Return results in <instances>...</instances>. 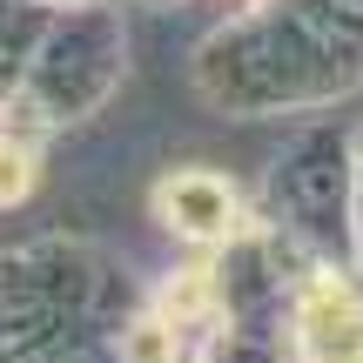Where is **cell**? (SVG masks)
Here are the masks:
<instances>
[{"label": "cell", "instance_id": "cell-1", "mask_svg": "<svg viewBox=\"0 0 363 363\" xmlns=\"http://www.w3.org/2000/svg\"><path fill=\"white\" fill-rule=\"evenodd\" d=\"M155 208L162 222H169L175 235H189V242H222V235L235 229V189L222 175L208 169H182L155 189Z\"/></svg>", "mask_w": 363, "mask_h": 363}, {"label": "cell", "instance_id": "cell-2", "mask_svg": "<svg viewBox=\"0 0 363 363\" xmlns=\"http://www.w3.org/2000/svg\"><path fill=\"white\" fill-rule=\"evenodd\" d=\"M296 330H303V350L316 363H363V303L337 276H316L310 283Z\"/></svg>", "mask_w": 363, "mask_h": 363}, {"label": "cell", "instance_id": "cell-3", "mask_svg": "<svg viewBox=\"0 0 363 363\" xmlns=\"http://www.w3.org/2000/svg\"><path fill=\"white\" fill-rule=\"evenodd\" d=\"M121 357H128V363H175V357H182V337H175L169 316H148V323H135V330H128Z\"/></svg>", "mask_w": 363, "mask_h": 363}, {"label": "cell", "instance_id": "cell-4", "mask_svg": "<svg viewBox=\"0 0 363 363\" xmlns=\"http://www.w3.org/2000/svg\"><path fill=\"white\" fill-rule=\"evenodd\" d=\"M34 148H21V142H0V208H13V202H27L34 195Z\"/></svg>", "mask_w": 363, "mask_h": 363}]
</instances>
